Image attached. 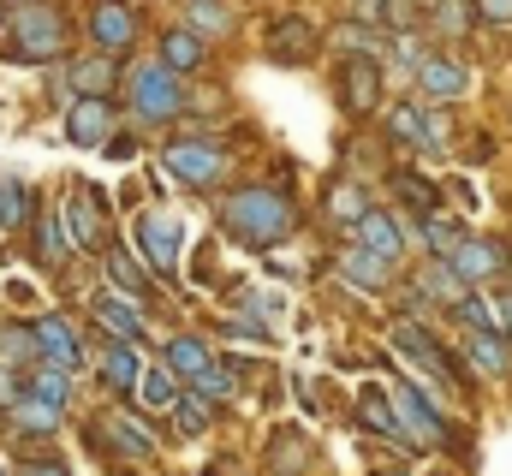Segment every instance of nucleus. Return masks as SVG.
<instances>
[{"label": "nucleus", "mask_w": 512, "mask_h": 476, "mask_svg": "<svg viewBox=\"0 0 512 476\" xmlns=\"http://www.w3.org/2000/svg\"><path fill=\"white\" fill-rule=\"evenodd\" d=\"M471 90V72L453 66V60H423L417 66V102L423 108H441V102H459Z\"/></svg>", "instance_id": "nucleus-13"}, {"label": "nucleus", "mask_w": 512, "mask_h": 476, "mask_svg": "<svg viewBox=\"0 0 512 476\" xmlns=\"http://www.w3.org/2000/svg\"><path fill=\"white\" fill-rule=\"evenodd\" d=\"M203 60H209V54H203V36H197V30H167V36H161V66H167V72H197Z\"/></svg>", "instance_id": "nucleus-18"}, {"label": "nucleus", "mask_w": 512, "mask_h": 476, "mask_svg": "<svg viewBox=\"0 0 512 476\" xmlns=\"http://www.w3.org/2000/svg\"><path fill=\"white\" fill-rule=\"evenodd\" d=\"M387 131H393L405 149H423V102H399V108L387 114Z\"/></svg>", "instance_id": "nucleus-31"}, {"label": "nucleus", "mask_w": 512, "mask_h": 476, "mask_svg": "<svg viewBox=\"0 0 512 476\" xmlns=\"http://www.w3.org/2000/svg\"><path fill=\"white\" fill-rule=\"evenodd\" d=\"M131 238H137V250H143V262H149L155 274H173V268H179V227H173L167 215H137Z\"/></svg>", "instance_id": "nucleus-11"}, {"label": "nucleus", "mask_w": 512, "mask_h": 476, "mask_svg": "<svg viewBox=\"0 0 512 476\" xmlns=\"http://www.w3.org/2000/svg\"><path fill=\"white\" fill-rule=\"evenodd\" d=\"M173 423H179V435H203V429H209V399L185 393V399L173 405Z\"/></svg>", "instance_id": "nucleus-37"}, {"label": "nucleus", "mask_w": 512, "mask_h": 476, "mask_svg": "<svg viewBox=\"0 0 512 476\" xmlns=\"http://www.w3.org/2000/svg\"><path fill=\"white\" fill-rule=\"evenodd\" d=\"M30 340H36V357H42V363H54V369H66V375L84 363L78 328H72L66 316H42V322H30Z\"/></svg>", "instance_id": "nucleus-10"}, {"label": "nucleus", "mask_w": 512, "mask_h": 476, "mask_svg": "<svg viewBox=\"0 0 512 476\" xmlns=\"http://www.w3.org/2000/svg\"><path fill=\"white\" fill-rule=\"evenodd\" d=\"M417 286H423V298H441V304H459V298H465V280H459L447 262H429Z\"/></svg>", "instance_id": "nucleus-28"}, {"label": "nucleus", "mask_w": 512, "mask_h": 476, "mask_svg": "<svg viewBox=\"0 0 512 476\" xmlns=\"http://www.w3.org/2000/svg\"><path fill=\"white\" fill-rule=\"evenodd\" d=\"M358 417H364V423H370V429H376L382 441H399V447H405V429H399L393 405H387V399L376 393V387H364V393H358Z\"/></svg>", "instance_id": "nucleus-22"}, {"label": "nucleus", "mask_w": 512, "mask_h": 476, "mask_svg": "<svg viewBox=\"0 0 512 476\" xmlns=\"http://www.w3.org/2000/svg\"><path fill=\"white\" fill-rule=\"evenodd\" d=\"M30 221H36V197H30V185L0 179V233H18V227H30Z\"/></svg>", "instance_id": "nucleus-21"}, {"label": "nucleus", "mask_w": 512, "mask_h": 476, "mask_svg": "<svg viewBox=\"0 0 512 476\" xmlns=\"http://www.w3.org/2000/svg\"><path fill=\"white\" fill-rule=\"evenodd\" d=\"M24 476H66L60 465H36V471H24Z\"/></svg>", "instance_id": "nucleus-47"}, {"label": "nucleus", "mask_w": 512, "mask_h": 476, "mask_svg": "<svg viewBox=\"0 0 512 476\" xmlns=\"http://www.w3.org/2000/svg\"><path fill=\"white\" fill-rule=\"evenodd\" d=\"M161 161H167L173 179H185V191H209V185H221V173H227V149L209 143V137H179V143H167Z\"/></svg>", "instance_id": "nucleus-3"}, {"label": "nucleus", "mask_w": 512, "mask_h": 476, "mask_svg": "<svg viewBox=\"0 0 512 476\" xmlns=\"http://www.w3.org/2000/svg\"><path fill=\"white\" fill-rule=\"evenodd\" d=\"M387 185H393V191H399V203H405V209H417V215H435V203H441L435 179H423V173H411V167H393V173H387Z\"/></svg>", "instance_id": "nucleus-19"}, {"label": "nucleus", "mask_w": 512, "mask_h": 476, "mask_svg": "<svg viewBox=\"0 0 512 476\" xmlns=\"http://www.w3.org/2000/svg\"><path fill=\"white\" fill-rule=\"evenodd\" d=\"M393 346H399V352L411 357V363H417V369H423L429 381H441V387H459V363H453V357L441 352V346H435V340H429L423 328L399 322V328H393Z\"/></svg>", "instance_id": "nucleus-8"}, {"label": "nucleus", "mask_w": 512, "mask_h": 476, "mask_svg": "<svg viewBox=\"0 0 512 476\" xmlns=\"http://www.w3.org/2000/svg\"><path fill=\"white\" fill-rule=\"evenodd\" d=\"M441 262H447L459 280H471V286H477L483 274H501V268H507V250H501V244H489V238H459V244H453V256H441Z\"/></svg>", "instance_id": "nucleus-14"}, {"label": "nucleus", "mask_w": 512, "mask_h": 476, "mask_svg": "<svg viewBox=\"0 0 512 476\" xmlns=\"http://www.w3.org/2000/svg\"><path fill=\"white\" fill-rule=\"evenodd\" d=\"M471 352L489 375H507V334H471Z\"/></svg>", "instance_id": "nucleus-36"}, {"label": "nucleus", "mask_w": 512, "mask_h": 476, "mask_svg": "<svg viewBox=\"0 0 512 476\" xmlns=\"http://www.w3.org/2000/svg\"><path fill=\"white\" fill-rule=\"evenodd\" d=\"M393 417H399V429H411V441H423V447H447V417L423 399V387L399 381V387H393Z\"/></svg>", "instance_id": "nucleus-6"}, {"label": "nucleus", "mask_w": 512, "mask_h": 476, "mask_svg": "<svg viewBox=\"0 0 512 476\" xmlns=\"http://www.w3.org/2000/svg\"><path fill=\"white\" fill-rule=\"evenodd\" d=\"M0 24H6V6H0Z\"/></svg>", "instance_id": "nucleus-48"}, {"label": "nucleus", "mask_w": 512, "mask_h": 476, "mask_svg": "<svg viewBox=\"0 0 512 476\" xmlns=\"http://www.w3.org/2000/svg\"><path fill=\"white\" fill-rule=\"evenodd\" d=\"M102 375H108V387L131 393V387L143 381V357H137V346H131V340H114V346L102 352Z\"/></svg>", "instance_id": "nucleus-20"}, {"label": "nucleus", "mask_w": 512, "mask_h": 476, "mask_svg": "<svg viewBox=\"0 0 512 476\" xmlns=\"http://www.w3.org/2000/svg\"><path fill=\"white\" fill-rule=\"evenodd\" d=\"M72 84H78L84 96H108V84H114V60H108V54L78 60V66H72Z\"/></svg>", "instance_id": "nucleus-30"}, {"label": "nucleus", "mask_w": 512, "mask_h": 476, "mask_svg": "<svg viewBox=\"0 0 512 476\" xmlns=\"http://www.w3.org/2000/svg\"><path fill=\"white\" fill-rule=\"evenodd\" d=\"M30 227H36V256H42V268H60V262L72 256V244H66V227H60L54 215H36Z\"/></svg>", "instance_id": "nucleus-24"}, {"label": "nucleus", "mask_w": 512, "mask_h": 476, "mask_svg": "<svg viewBox=\"0 0 512 476\" xmlns=\"http://www.w3.org/2000/svg\"><path fill=\"white\" fill-rule=\"evenodd\" d=\"M96 322H102L114 340H131V346L143 340V310H137L131 298H114V292H108V298H96Z\"/></svg>", "instance_id": "nucleus-17"}, {"label": "nucleus", "mask_w": 512, "mask_h": 476, "mask_svg": "<svg viewBox=\"0 0 512 476\" xmlns=\"http://www.w3.org/2000/svg\"><path fill=\"white\" fill-rule=\"evenodd\" d=\"M387 476H399V471H387Z\"/></svg>", "instance_id": "nucleus-49"}, {"label": "nucleus", "mask_w": 512, "mask_h": 476, "mask_svg": "<svg viewBox=\"0 0 512 476\" xmlns=\"http://www.w3.org/2000/svg\"><path fill=\"white\" fill-rule=\"evenodd\" d=\"M471 12H477L471 0H441V24H447V30H465V18H471Z\"/></svg>", "instance_id": "nucleus-43"}, {"label": "nucleus", "mask_w": 512, "mask_h": 476, "mask_svg": "<svg viewBox=\"0 0 512 476\" xmlns=\"http://www.w3.org/2000/svg\"><path fill=\"white\" fill-rule=\"evenodd\" d=\"M18 399H24V375H12V369H6V363H0V405H6V411H12V405H18Z\"/></svg>", "instance_id": "nucleus-44"}, {"label": "nucleus", "mask_w": 512, "mask_h": 476, "mask_svg": "<svg viewBox=\"0 0 512 476\" xmlns=\"http://www.w3.org/2000/svg\"><path fill=\"white\" fill-rule=\"evenodd\" d=\"M66 137H72L78 149H102V143L114 137V102H108V96H78V102L66 108Z\"/></svg>", "instance_id": "nucleus-9"}, {"label": "nucleus", "mask_w": 512, "mask_h": 476, "mask_svg": "<svg viewBox=\"0 0 512 476\" xmlns=\"http://www.w3.org/2000/svg\"><path fill=\"white\" fill-rule=\"evenodd\" d=\"M66 54V12L54 0H24L18 18L6 24V60L12 66H42Z\"/></svg>", "instance_id": "nucleus-2"}, {"label": "nucleus", "mask_w": 512, "mask_h": 476, "mask_svg": "<svg viewBox=\"0 0 512 476\" xmlns=\"http://www.w3.org/2000/svg\"><path fill=\"white\" fill-rule=\"evenodd\" d=\"M167 369H173V375H185V381H191V375H203V369H209L203 340H197V334H173V340H167Z\"/></svg>", "instance_id": "nucleus-23"}, {"label": "nucleus", "mask_w": 512, "mask_h": 476, "mask_svg": "<svg viewBox=\"0 0 512 476\" xmlns=\"http://www.w3.org/2000/svg\"><path fill=\"white\" fill-rule=\"evenodd\" d=\"M221 221H227V233L239 238V244L274 250L280 238L292 233L298 209H292V197H286L280 185H239V191L221 203Z\"/></svg>", "instance_id": "nucleus-1"}, {"label": "nucleus", "mask_w": 512, "mask_h": 476, "mask_svg": "<svg viewBox=\"0 0 512 476\" xmlns=\"http://www.w3.org/2000/svg\"><path fill=\"white\" fill-rule=\"evenodd\" d=\"M24 393H30V399H42V405H54V411H60V405H66V399H72V381H66V369H54V363H42V369H36V375H30V381H24Z\"/></svg>", "instance_id": "nucleus-25"}, {"label": "nucleus", "mask_w": 512, "mask_h": 476, "mask_svg": "<svg viewBox=\"0 0 512 476\" xmlns=\"http://www.w3.org/2000/svg\"><path fill=\"white\" fill-rule=\"evenodd\" d=\"M352 238H358V250H370V256H382V262H393V256L405 250V238H399V227H393V215H382V209H370V215L352 227Z\"/></svg>", "instance_id": "nucleus-16"}, {"label": "nucleus", "mask_w": 512, "mask_h": 476, "mask_svg": "<svg viewBox=\"0 0 512 476\" xmlns=\"http://www.w3.org/2000/svg\"><path fill=\"white\" fill-rule=\"evenodd\" d=\"M328 209H334V215H340L346 227H358V221H364V215H370L376 203H370V197H364L358 185H334V197H328Z\"/></svg>", "instance_id": "nucleus-34"}, {"label": "nucleus", "mask_w": 512, "mask_h": 476, "mask_svg": "<svg viewBox=\"0 0 512 476\" xmlns=\"http://www.w3.org/2000/svg\"><path fill=\"white\" fill-rule=\"evenodd\" d=\"M90 42L114 60V54H126L131 42H137V12H131L126 0H96V12H90Z\"/></svg>", "instance_id": "nucleus-7"}, {"label": "nucleus", "mask_w": 512, "mask_h": 476, "mask_svg": "<svg viewBox=\"0 0 512 476\" xmlns=\"http://www.w3.org/2000/svg\"><path fill=\"white\" fill-rule=\"evenodd\" d=\"M358 24H411L405 0H358Z\"/></svg>", "instance_id": "nucleus-35"}, {"label": "nucleus", "mask_w": 512, "mask_h": 476, "mask_svg": "<svg viewBox=\"0 0 512 476\" xmlns=\"http://www.w3.org/2000/svg\"><path fill=\"white\" fill-rule=\"evenodd\" d=\"M191 393H197V399H227V393H233V369L209 363L203 375H191Z\"/></svg>", "instance_id": "nucleus-38"}, {"label": "nucleus", "mask_w": 512, "mask_h": 476, "mask_svg": "<svg viewBox=\"0 0 512 476\" xmlns=\"http://www.w3.org/2000/svg\"><path fill=\"white\" fill-rule=\"evenodd\" d=\"M24 357H36L30 328H0V363H24Z\"/></svg>", "instance_id": "nucleus-40"}, {"label": "nucleus", "mask_w": 512, "mask_h": 476, "mask_svg": "<svg viewBox=\"0 0 512 476\" xmlns=\"http://www.w3.org/2000/svg\"><path fill=\"white\" fill-rule=\"evenodd\" d=\"M340 268H346L358 286H370V292H382V286H387V262H382V256H370V250H346V262H340Z\"/></svg>", "instance_id": "nucleus-33"}, {"label": "nucleus", "mask_w": 512, "mask_h": 476, "mask_svg": "<svg viewBox=\"0 0 512 476\" xmlns=\"http://www.w3.org/2000/svg\"><path fill=\"white\" fill-rule=\"evenodd\" d=\"M173 381H179V375H173L167 363H161V369H143V381H137L143 405H149V411H173V405H179V387H173Z\"/></svg>", "instance_id": "nucleus-26"}, {"label": "nucleus", "mask_w": 512, "mask_h": 476, "mask_svg": "<svg viewBox=\"0 0 512 476\" xmlns=\"http://www.w3.org/2000/svg\"><path fill=\"white\" fill-rule=\"evenodd\" d=\"M191 18H197L203 30H233V18H227L215 0H191Z\"/></svg>", "instance_id": "nucleus-42"}, {"label": "nucleus", "mask_w": 512, "mask_h": 476, "mask_svg": "<svg viewBox=\"0 0 512 476\" xmlns=\"http://www.w3.org/2000/svg\"><path fill=\"white\" fill-rule=\"evenodd\" d=\"M12 423H18V435H54V423H60V411L24 393V399L12 405Z\"/></svg>", "instance_id": "nucleus-27"}, {"label": "nucleus", "mask_w": 512, "mask_h": 476, "mask_svg": "<svg viewBox=\"0 0 512 476\" xmlns=\"http://www.w3.org/2000/svg\"><path fill=\"white\" fill-rule=\"evenodd\" d=\"M477 12H483L489 24H512V0H477Z\"/></svg>", "instance_id": "nucleus-45"}, {"label": "nucleus", "mask_w": 512, "mask_h": 476, "mask_svg": "<svg viewBox=\"0 0 512 476\" xmlns=\"http://www.w3.org/2000/svg\"><path fill=\"white\" fill-rule=\"evenodd\" d=\"M108 274L120 280V292H126L131 304H137V298L149 292V268H137V262H131L126 250H108Z\"/></svg>", "instance_id": "nucleus-32"}, {"label": "nucleus", "mask_w": 512, "mask_h": 476, "mask_svg": "<svg viewBox=\"0 0 512 476\" xmlns=\"http://www.w3.org/2000/svg\"><path fill=\"white\" fill-rule=\"evenodd\" d=\"M340 42H346L358 60H376V54H382V30H370V24H346V30H340Z\"/></svg>", "instance_id": "nucleus-39"}, {"label": "nucleus", "mask_w": 512, "mask_h": 476, "mask_svg": "<svg viewBox=\"0 0 512 476\" xmlns=\"http://www.w3.org/2000/svg\"><path fill=\"white\" fill-rule=\"evenodd\" d=\"M459 227H453V221H441V215H429V244H435V250H441V256H453V244H459Z\"/></svg>", "instance_id": "nucleus-41"}, {"label": "nucleus", "mask_w": 512, "mask_h": 476, "mask_svg": "<svg viewBox=\"0 0 512 476\" xmlns=\"http://www.w3.org/2000/svg\"><path fill=\"white\" fill-rule=\"evenodd\" d=\"M340 90H346V108H352V114H370L376 96H382V66L352 54V60L340 66Z\"/></svg>", "instance_id": "nucleus-15"}, {"label": "nucleus", "mask_w": 512, "mask_h": 476, "mask_svg": "<svg viewBox=\"0 0 512 476\" xmlns=\"http://www.w3.org/2000/svg\"><path fill=\"white\" fill-rule=\"evenodd\" d=\"M316 48H322V30H316L310 18H280V24H268V60L304 66Z\"/></svg>", "instance_id": "nucleus-12"}, {"label": "nucleus", "mask_w": 512, "mask_h": 476, "mask_svg": "<svg viewBox=\"0 0 512 476\" xmlns=\"http://www.w3.org/2000/svg\"><path fill=\"white\" fill-rule=\"evenodd\" d=\"M108 441H114L126 459H149V453H155V441L143 435V423H137V417H114V423H108Z\"/></svg>", "instance_id": "nucleus-29"}, {"label": "nucleus", "mask_w": 512, "mask_h": 476, "mask_svg": "<svg viewBox=\"0 0 512 476\" xmlns=\"http://www.w3.org/2000/svg\"><path fill=\"white\" fill-rule=\"evenodd\" d=\"M495 322H501V334H507V340H512V292H507V298H501V310H495Z\"/></svg>", "instance_id": "nucleus-46"}, {"label": "nucleus", "mask_w": 512, "mask_h": 476, "mask_svg": "<svg viewBox=\"0 0 512 476\" xmlns=\"http://www.w3.org/2000/svg\"><path fill=\"white\" fill-rule=\"evenodd\" d=\"M66 244L72 250H102L108 244V197L96 185H78L66 203Z\"/></svg>", "instance_id": "nucleus-5"}, {"label": "nucleus", "mask_w": 512, "mask_h": 476, "mask_svg": "<svg viewBox=\"0 0 512 476\" xmlns=\"http://www.w3.org/2000/svg\"><path fill=\"white\" fill-rule=\"evenodd\" d=\"M131 90V114L149 119V125H161V119H173L185 108V90H179V72H167V66H137L126 78Z\"/></svg>", "instance_id": "nucleus-4"}]
</instances>
